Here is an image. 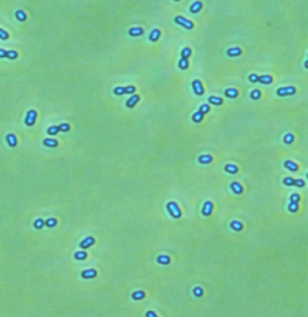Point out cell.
I'll return each instance as SVG.
<instances>
[{
    "label": "cell",
    "mask_w": 308,
    "mask_h": 317,
    "mask_svg": "<svg viewBox=\"0 0 308 317\" xmlns=\"http://www.w3.org/2000/svg\"><path fill=\"white\" fill-rule=\"evenodd\" d=\"M167 211L170 212V215H171L173 218H176V219L182 216L181 209H179L178 203H174V201H170V203H167Z\"/></svg>",
    "instance_id": "obj_1"
},
{
    "label": "cell",
    "mask_w": 308,
    "mask_h": 317,
    "mask_svg": "<svg viewBox=\"0 0 308 317\" xmlns=\"http://www.w3.org/2000/svg\"><path fill=\"white\" fill-rule=\"evenodd\" d=\"M295 93H296V87L295 86H284V87H280L277 90L278 96H287V95H295Z\"/></svg>",
    "instance_id": "obj_2"
},
{
    "label": "cell",
    "mask_w": 308,
    "mask_h": 317,
    "mask_svg": "<svg viewBox=\"0 0 308 317\" xmlns=\"http://www.w3.org/2000/svg\"><path fill=\"white\" fill-rule=\"evenodd\" d=\"M36 117H38L36 110H29L27 114H26V120H24V122H26L27 126H33L35 122H36Z\"/></svg>",
    "instance_id": "obj_3"
},
{
    "label": "cell",
    "mask_w": 308,
    "mask_h": 317,
    "mask_svg": "<svg viewBox=\"0 0 308 317\" xmlns=\"http://www.w3.org/2000/svg\"><path fill=\"white\" fill-rule=\"evenodd\" d=\"M174 23L182 26V27H185V29H188V30H191L194 27V23L193 21H189V20H186V18H183V17H176L174 18Z\"/></svg>",
    "instance_id": "obj_4"
},
{
    "label": "cell",
    "mask_w": 308,
    "mask_h": 317,
    "mask_svg": "<svg viewBox=\"0 0 308 317\" xmlns=\"http://www.w3.org/2000/svg\"><path fill=\"white\" fill-rule=\"evenodd\" d=\"M113 93L114 95H123V93H128V95H132V93H135V87L134 86H127V87H116L114 90H113Z\"/></svg>",
    "instance_id": "obj_5"
},
{
    "label": "cell",
    "mask_w": 308,
    "mask_h": 317,
    "mask_svg": "<svg viewBox=\"0 0 308 317\" xmlns=\"http://www.w3.org/2000/svg\"><path fill=\"white\" fill-rule=\"evenodd\" d=\"M193 89H194V93H196L197 96H201V95L204 93V87H203V84H201L200 80H194V81H193Z\"/></svg>",
    "instance_id": "obj_6"
},
{
    "label": "cell",
    "mask_w": 308,
    "mask_h": 317,
    "mask_svg": "<svg viewBox=\"0 0 308 317\" xmlns=\"http://www.w3.org/2000/svg\"><path fill=\"white\" fill-rule=\"evenodd\" d=\"M96 275H98V272H96L95 269H86V271H83V272H81V278H84V280L95 278Z\"/></svg>",
    "instance_id": "obj_7"
},
{
    "label": "cell",
    "mask_w": 308,
    "mask_h": 317,
    "mask_svg": "<svg viewBox=\"0 0 308 317\" xmlns=\"http://www.w3.org/2000/svg\"><path fill=\"white\" fill-rule=\"evenodd\" d=\"M140 101V95H135V93H132V96L129 98L127 101V108H132V107L135 105L137 102Z\"/></svg>",
    "instance_id": "obj_8"
},
{
    "label": "cell",
    "mask_w": 308,
    "mask_h": 317,
    "mask_svg": "<svg viewBox=\"0 0 308 317\" xmlns=\"http://www.w3.org/2000/svg\"><path fill=\"white\" fill-rule=\"evenodd\" d=\"M212 211H214V203L212 201H206L204 206H203V215L204 216H209L212 213Z\"/></svg>",
    "instance_id": "obj_9"
},
{
    "label": "cell",
    "mask_w": 308,
    "mask_h": 317,
    "mask_svg": "<svg viewBox=\"0 0 308 317\" xmlns=\"http://www.w3.org/2000/svg\"><path fill=\"white\" fill-rule=\"evenodd\" d=\"M6 143H8L9 147H15L17 143H18V140H17V137H15L14 134H8V135H6Z\"/></svg>",
    "instance_id": "obj_10"
},
{
    "label": "cell",
    "mask_w": 308,
    "mask_h": 317,
    "mask_svg": "<svg viewBox=\"0 0 308 317\" xmlns=\"http://www.w3.org/2000/svg\"><path fill=\"white\" fill-rule=\"evenodd\" d=\"M95 244V239L92 238V236H89V238H86V239H83L81 242H80V247L81 248H89V247H92Z\"/></svg>",
    "instance_id": "obj_11"
},
{
    "label": "cell",
    "mask_w": 308,
    "mask_h": 317,
    "mask_svg": "<svg viewBox=\"0 0 308 317\" xmlns=\"http://www.w3.org/2000/svg\"><path fill=\"white\" fill-rule=\"evenodd\" d=\"M272 80H273L272 75H268V74H266V75H258V80H257V81L262 83V84H271Z\"/></svg>",
    "instance_id": "obj_12"
},
{
    "label": "cell",
    "mask_w": 308,
    "mask_h": 317,
    "mask_svg": "<svg viewBox=\"0 0 308 317\" xmlns=\"http://www.w3.org/2000/svg\"><path fill=\"white\" fill-rule=\"evenodd\" d=\"M284 167H286L287 170H290V171H298V164L293 162V161H290V159L284 161Z\"/></svg>",
    "instance_id": "obj_13"
},
{
    "label": "cell",
    "mask_w": 308,
    "mask_h": 317,
    "mask_svg": "<svg viewBox=\"0 0 308 317\" xmlns=\"http://www.w3.org/2000/svg\"><path fill=\"white\" fill-rule=\"evenodd\" d=\"M230 188H232V191H233L235 194H242V193H244V188H242V185H240L239 182H232Z\"/></svg>",
    "instance_id": "obj_14"
},
{
    "label": "cell",
    "mask_w": 308,
    "mask_h": 317,
    "mask_svg": "<svg viewBox=\"0 0 308 317\" xmlns=\"http://www.w3.org/2000/svg\"><path fill=\"white\" fill-rule=\"evenodd\" d=\"M224 170H226L227 173H230V175H236V173L239 171L237 165H233V164H227V165H224Z\"/></svg>",
    "instance_id": "obj_15"
},
{
    "label": "cell",
    "mask_w": 308,
    "mask_h": 317,
    "mask_svg": "<svg viewBox=\"0 0 308 317\" xmlns=\"http://www.w3.org/2000/svg\"><path fill=\"white\" fill-rule=\"evenodd\" d=\"M203 8V3L201 2H194L193 5H191V8H189V11L193 12V14H197V12H200V9Z\"/></svg>",
    "instance_id": "obj_16"
},
{
    "label": "cell",
    "mask_w": 308,
    "mask_h": 317,
    "mask_svg": "<svg viewBox=\"0 0 308 317\" xmlns=\"http://www.w3.org/2000/svg\"><path fill=\"white\" fill-rule=\"evenodd\" d=\"M156 262H158L160 264H164V266H167V264L170 263V257H168L167 254H161V256H158Z\"/></svg>",
    "instance_id": "obj_17"
},
{
    "label": "cell",
    "mask_w": 308,
    "mask_h": 317,
    "mask_svg": "<svg viewBox=\"0 0 308 317\" xmlns=\"http://www.w3.org/2000/svg\"><path fill=\"white\" fill-rule=\"evenodd\" d=\"M128 33H129V36H141L143 35V29L141 27H131Z\"/></svg>",
    "instance_id": "obj_18"
},
{
    "label": "cell",
    "mask_w": 308,
    "mask_h": 317,
    "mask_svg": "<svg viewBox=\"0 0 308 317\" xmlns=\"http://www.w3.org/2000/svg\"><path fill=\"white\" fill-rule=\"evenodd\" d=\"M212 161H214L212 155H200V157H199V162H200V164H209V162H212Z\"/></svg>",
    "instance_id": "obj_19"
},
{
    "label": "cell",
    "mask_w": 308,
    "mask_h": 317,
    "mask_svg": "<svg viewBox=\"0 0 308 317\" xmlns=\"http://www.w3.org/2000/svg\"><path fill=\"white\" fill-rule=\"evenodd\" d=\"M242 54V50L240 48H237V47H233V48H229L227 50V56H230V57H235V56H240Z\"/></svg>",
    "instance_id": "obj_20"
},
{
    "label": "cell",
    "mask_w": 308,
    "mask_h": 317,
    "mask_svg": "<svg viewBox=\"0 0 308 317\" xmlns=\"http://www.w3.org/2000/svg\"><path fill=\"white\" fill-rule=\"evenodd\" d=\"M160 36H161V32H160L158 29H155V30H152V32H150L149 39H150L152 42H155V41H158V39H160Z\"/></svg>",
    "instance_id": "obj_21"
},
{
    "label": "cell",
    "mask_w": 308,
    "mask_h": 317,
    "mask_svg": "<svg viewBox=\"0 0 308 317\" xmlns=\"http://www.w3.org/2000/svg\"><path fill=\"white\" fill-rule=\"evenodd\" d=\"M44 146H47V147H57L59 143H57V140H54V138H45V140H44Z\"/></svg>",
    "instance_id": "obj_22"
},
{
    "label": "cell",
    "mask_w": 308,
    "mask_h": 317,
    "mask_svg": "<svg viewBox=\"0 0 308 317\" xmlns=\"http://www.w3.org/2000/svg\"><path fill=\"white\" fill-rule=\"evenodd\" d=\"M74 259H77V260H86L87 259V252L86 251H77L74 254Z\"/></svg>",
    "instance_id": "obj_23"
},
{
    "label": "cell",
    "mask_w": 308,
    "mask_h": 317,
    "mask_svg": "<svg viewBox=\"0 0 308 317\" xmlns=\"http://www.w3.org/2000/svg\"><path fill=\"white\" fill-rule=\"evenodd\" d=\"M237 95H239V92L236 89H227L226 90V96L227 98H232L233 99V98H237Z\"/></svg>",
    "instance_id": "obj_24"
},
{
    "label": "cell",
    "mask_w": 308,
    "mask_h": 317,
    "mask_svg": "<svg viewBox=\"0 0 308 317\" xmlns=\"http://www.w3.org/2000/svg\"><path fill=\"white\" fill-rule=\"evenodd\" d=\"M209 104H212V105H221L222 104V98H219V96H211L209 98Z\"/></svg>",
    "instance_id": "obj_25"
},
{
    "label": "cell",
    "mask_w": 308,
    "mask_h": 317,
    "mask_svg": "<svg viewBox=\"0 0 308 317\" xmlns=\"http://www.w3.org/2000/svg\"><path fill=\"white\" fill-rule=\"evenodd\" d=\"M145 296H146V293L143 292V290H137V292L132 293V299L134 300H140V299H143Z\"/></svg>",
    "instance_id": "obj_26"
},
{
    "label": "cell",
    "mask_w": 308,
    "mask_h": 317,
    "mask_svg": "<svg viewBox=\"0 0 308 317\" xmlns=\"http://www.w3.org/2000/svg\"><path fill=\"white\" fill-rule=\"evenodd\" d=\"M230 227H232V230H235V231H240V230L244 229L242 223H239V221H232L230 223Z\"/></svg>",
    "instance_id": "obj_27"
},
{
    "label": "cell",
    "mask_w": 308,
    "mask_h": 317,
    "mask_svg": "<svg viewBox=\"0 0 308 317\" xmlns=\"http://www.w3.org/2000/svg\"><path fill=\"white\" fill-rule=\"evenodd\" d=\"M15 17H17L18 21H26V20H27V15H26L24 11H17V12H15Z\"/></svg>",
    "instance_id": "obj_28"
},
{
    "label": "cell",
    "mask_w": 308,
    "mask_h": 317,
    "mask_svg": "<svg viewBox=\"0 0 308 317\" xmlns=\"http://www.w3.org/2000/svg\"><path fill=\"white\" fill-rule=\"evenodd\" d=\"M293 140H295V135H293V134H286V135H284V138H283L284 144H292Z\"/></svg>",
    "instance_id": "obj_29"
},
{
    "label": "cell",
    "mask_w": 308,
    "mask_h": 317,
    "mask_svg": "<svg viewBox=\"0 0 308 317\" xmlns=\"http://www.w3.org/2000/svg\"><path fill=\"white\" fill-rule=\"evenodd\" d=\"M188 66H189V62H188V59H183V57H182L181 60H179V68H181V69H186Z\"/></svg>",
    "instance_id": "obj_30"
},
{
    "label": "cell",
    "mask_w": 308,
    "mask_h": 317,
    "mask_svg": "<svg viewBox=\"0 0 308 317\" xmlns=\"http://www.w3.org/2000/svg\"><path fill=\"white\" fill-rule=\"evenodd\" d=\"M47 132H48V134H50V135H56V134H57V132H60V129H59V126H50V128H48V129H47Z\"/></svg>",
    "instance_id": "obj_31"
},
{
    "label": "cell",
    "mask_w": 308,
    "mask_h": 317,
    "mask_svg": "<svg viewBox=\"0 0 308 317\" xmlns=\"http://www.w3.org/2000/svg\"><path fill=\"white\" fill-rule=\"evenodd\" d=\"M193 120H194L196 123H200V122L203 120V114H201L200 111H197V113H196V114L193 116Z\"/></svg>",
    "instance_id": "obj_32"
},
{
    "label": "cell",
    "mask_w": 308,
    "mask_h": 317,
    "mask_svg": "<svg viewBox=\"0 0 308 317\" xmlns=\"http://www.w3.org/2000/svg\"><path fill=\"white\" fill-rule=\"evenodd\" d=\"M56 224H57V219H56V218H48V219L45 221V226H47V227H54Z\"/></svg>",
    "instance_id": "obj_33"
},
{
    "label": "cell",
    "mask_w": 308,
    "mask_h": 317,
    "mask_svg": "<svg viewBox=\"0 0 308 317\" xmlns=\"http://www.w3.org/2000/svg\"><path fill=\"white\" fill-rule=\"evenodd\" d=\"M284 185H287V186H293L295 185V182H296V179H292V177H284Z\"/></svg>",
    "instance_id": "obj_34"
},
{
    "label": "cell",
    "mask_w": 308,
    "mask_h": 317,
    "mask_svg": "<svg viewBox=\"0 0 308 317\" xmlns=\"http://www.w3.org/2000/svg\"><path fill=\"white\" fill-rule=\"evenodd\" d=\"M209 110H211V107H209V104H203V105L200 107V113L201 114H206V113H209Z\"/></svg>",
    "instance_id": "obj_35"
},
{
    "label": "cell",
    "mask_w": 308,
    "mask_h": 317,
    "mask_svg": "<svg viewBox=\"0 0 308 317\" xmlns=\"http://www.w3.org/2000/svg\"><path fill=\"white\" fill-rule=\"evenodd\" d=\"M6 57H8V59H12V60H14V59H17V57H18V53H17V51H14V50H9V51H8V54H6Z\"/></svg>",
    "instance_id": "obj_36"
},
{
    "label": "cell",
    "mask_w": 308,
    "mask_h": 317,
    "mask_svg": "<svg viewBox=\"0 0 308 317\" xmlns=\"http://www.w3.org/2000/svg\"><path fill=\"white\" fill-rule=\"evenodd\" d=\"M44 226H45V221H44V219H41V218H39V219L35 221V229L39 230V229H42Z\"/></svg>",
    "instance_id": "obj_37"
},
{
    "label": "cell",
    "mask_w": 308,
    "mask_h": 317,
    "mask_svg": "<svg viewBox=\"0 0 308 317\" xmlns=\"http://www.w3.org/2000/svg\"><path fill=\"white\" fill-rule=\"evenodd\" d=\"M298 209H299V208H298V201H290L289 211H290V212H296Z\"/></svg>",
    "instance_id": "obj_38"
},
{
    "label": "cell",
    "mask_w": 308,
    "mask_h": 317,
    "mask_svg": "<svg viewBox=\"0 0 308 317\" xmlns=\"http://www.w3.org/2000/svg\"><path fill=\"white\" fill-rule=\"evenodd\" d=\"M189 56H191V48H188V47H186V48H183V50H182V57H183V59H188Z\"/></svg>",
    "instance_id": "obj_39"
},
{
    "label": "cell",
    "mask_w": 308,
    "mask_h": 317,
    "mask_svg": "<svg viewBox=\"0 0 308 317\" xmlns=\"http://www.w3.org/2000/svg\"><path fill=\"white\" fill-rule=\"evenodd\" d=\"M260 96H262L260 90H257V89H255V90H253V92H251V99H254V101H255V99H258Z\"/></svg>",
    "instance_id": "obj_40"
},
{
    "label": "cell",
    "mask_w": 308,
    "mask_h": 317,
    "mask_svg": "<svg viewBox=\"0 0 308 317\" xmlns=\"http://www.w3.org/2000/svg\"><path fill=\"white\" fill-rule=\"evenodd\" d=\"M69 128H71V126H69L68 123H60V125H59V129H60L62 132H68V131H69Z\"/></svg>",
    "instance_id": "obj_41"
},
{
    "label": "cell",
    "mask_w": 308,
    "mask_h": 317,
    "mask_svg": "<svg viewBox=\"0 0 308 317\" xmlns=\"http://www.w3.org/2000/svg\"><path fill=\"white\" fill-rule=\"evenodd\" d=\"M9 38V33L6 32V30H3V29H0V39H3V41H6Z\"/></svg>",
    "instance_id": "obj_42"
},
{
    "label": "cell",
    "mask_w": 308,
    "mask_h": 317,
    "mask_svg": "<svg viewBox=\"0 0 308 317\" xmlns=\"http://www.w3.org/2000/svg\"><path fill=\"white\" fill-rule=\"evenodd\" d=\"M194 295H196V296H201V295H203V289H201V287H196V289H194Z\"/></svg>",
    "instance_id": "obj_43"
},
{
    "label": "cell",
    "mask_w": 308,
    "mask_h": 317,
    "mask_svg": "<svg viewBox=\"0 0 308 317\" xmlns=\"http://www.w3.org/2000/svg\"><path fill=\"white\" fill-rule=\"evenodd\" d=\"M290 200H292V201H299V200H301V195H299V194H292Z\"/></svg>",
    "instance_id": "obj_44"
},
{
    "label": "cell",
    "mask_w": 308,
    "mask_h": 317,
    "mask_svg": "<svg viewBox=\"0 0 308 317\" xmlns=\"http://www.w3.org/2000/svg\"><path fill=\"white\" fill-rule=\"evenodd\" d=\"M257 80H258V75H257V74H251V75H250V81H251V83H257Z\"/></svg>",
    "instance_id": "obj_45"
},
{
    "label": "cell",
    "mask_w": 308,
    "mask_h": 317,
    "mask_svg": "<svg viewBox=\"0 0 308 317\" xmlns=\"http://www.w3.org/2000/svg\"><path fill=\"white\" fill-rule=\"evenodd\" d=\"M295 185H296V186H301V188H302V186H305V182H304L302 179H298V180L295 182Z\"/></svg>",
    "instance_id": "obj_46"
},
{
    "label": "cell",
    "mask_w": 308,
    "mask_h": 317,
    "mask_svg": "<svg viewBox=\"0 0 308 317\" xmlns=\"http://www.w3.org/2000/svg\"><path fill=\"white\" fill-rule=\"evenodd\" d=\"M6 54H8V50H3V48H0V59L6 57Z\"/></svg>",
    "instance_id": "obj_47"
},
{
    "label": "cell",
    "mask_w": 308,
    "mask_h": 317,
    "mask_svg": "<svg viewBox=\"0 0 308 317\" xmlns=\"http://www.w3.org/2000/svg\"><path fill=\"white\" fill-rule=\"evenodd\" d=\"M146 317H156V314L153 311H149V313H146Z\"/></svg>",
    "instance_id": "obj_48"
},
{
    "label": "cell",
    "mask_w": 308,
    "mask_h": 317,
    "mask_svg": "<svg viewBox=\"0 0 308 317\" xmlns=\"http://www.w3.org/2000/svg\"><path fill=\"white\" fill-rule=\"evenodd\" d=\"M174 2H181V0H174Z\"/></svg>",
    "instance_id": "obj_49"
}]
</instances>
